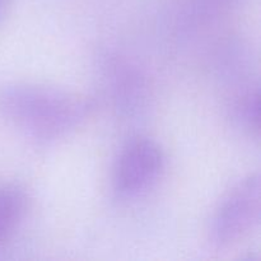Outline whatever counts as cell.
<instances>
[{
  "label": "cell",
  "mask_w": 261,
  "mask_h": 261,
  "mask_svg": "<svg viewBox=\"0 0 261 261\" xmlns=\"http://www.w3.org/2000/svg\"><path fill=\"white\" fill-rule=\"evenodd\" d=\"M237 0H190V18L203 20L228 8Z\"/></svg>",
  "instance_id": "7"
},
{
  "label": "cell",
  "mask_w": 261,
  "mask_h": 261,
  "mask_svg": "<svg viewBox=\"0 0 261 261\" xmlns=\"http://www.w3.org/2000/svg\"><path fill=\"white\" fill-rule=\"evenodd\" d=\"M10 0H0V19L4 17L5 12H7V8L9 5Z\"/></svg>",
  "instance_id": "8"
},
{
  "label": "cell",
  "mask_w": 261,
  "mask_h": 261,
  "mask_svg": "<svg viewBox=\"0 0 261 261\" xmlns=\"http://www.w3.org/2000/svg\"><path fill=\"white\" fill-rule=\"evenodd\" d=\"M2 110L27 137L48 142L76 129L89 114L91 103L65 89L25 83L5 91Z\"/></svg>",
  "instance_id": "1"
},
{
  "label": "cell",
  "mask_w": 261,
  "mask_h": 261,
  "mask_svg": "<svg viewBox=\"0 0 261 261\" xmlns=\"http://www.w3.org/2000/svg\"><path fill=\"white\" fill-rule=\"evenodd\" d=\"M260 221V177L249 175L224 196L211 223V241L219 249L241 242Z\"/></svg>",
  "instance_id": "2"
},
{
  "label": "cell",
  "mask_w": 261,
  "mask_h": 261,
  "mask_svg": "<svg viewBox=\"0 0 261 261\" xmlns=\"http://www.w3.org/2000/svg\"><path fill=\"white\" fill-rule=\"evenodd\" d=\"M165 155L154 140L138 137L127 142L114 168L112 186L121 199H134L149 190L162 173Z\"/></svg>",
  "instance_id": "3"
},
{
  "label": "cell",
  "mask_w": 261,
  "mask_h": 261,
  "mask_svg": "<svg viewBox=\"0 0 261 261\" xmlns=\"http://www.w3.org/2000/svg\"><path fill=\"white\" fill-rule=\"evenodd\" d=\"M236 115L240 124L254 137L260 133V93L257 88L245 92L236 105Z\"/></svg>",
  "instance_id": "6"
},
{
  "label": "cell",
  "mask_w": 261,
  "mask_h": 261,
  "mask_svg": "<svg viewBox=\"0 0 261 261\" xmlns=\"http://www.w3.org/2000/svg\"><path fill=\"white\" fill-rule=\"evenodd\" d=\"M27 196L15 185L0 186V246L10 240L24 218Z\"/></svg>",
  "instance_id": "5"
},
{
  "label": "cell",
  "mask_w": 261,
  "mask_h": 261,
  "mask_svg": "<svg viewBox=\"0 0 261 261\" xmlns=\"http://www.w3.org/2000/svg\"><path fill=\"white\" fill-rule=\"evenodd\" d=\"M106 79L115 106L121 114L133 115L144 106L147 99V82L142 71L125 60L114 56L107 60Z\"/></svg>",
  "instance_id": "4"
}]
</instances>
